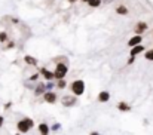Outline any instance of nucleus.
I'll return each instance as SVG.
<instances>
[{
    "instance_id": "nucleus-10",
    "label": "nucleus",
    "mask_w": 153,
    "mask_h": 135,
    "mask_svg": "<svg viewBox=\"0 0 153 135\" xmlns=\"http://www.w3.org/2000/svg\"><path fill=\"white\" fill-rule=\"evenodd\" d=\"M114 12L117 13V15H120V16H126V15H129V9L125 6V4H117L116 7H114Z\"/></svg>"
},
{
    "instance_id": "nucleus-24",
    "label": "nucleus",
    "mask_w": 153,
    "mask_h": 135,
    "mask_svg": "<svg viewBox=\"0 0 153 135\" xmlns=\"http://www.w3.org/2000/svg\"><path fill=\"white\" fill-rule=\"evenodd\" d=\"M59 128H61V125H59V123H55V125H52V126H51V132H56Z\"/></svg>"
},
{
    "instance_id": "nucleus-3",
    "label": "nucleus",
    "mask_w": 153,
    "mask_h": 135,
    "mask_svg": "<svg viewBox=\"0 0 153 135\" xmlns=\"http://www.w3.org/2000/svg\"><path fill=\"white\" fill-rule=\"evenodd\" d=\"M68 73V65L65 62H58L55 64V70H53V74H55V79L59 80V79H65Z\"/></svg>"
},
{
    "instance_id": "nucleus-7",
    "label": "nucleus",
    "mask_w": 153,
    "mask_h": 135,
    "mask_svg": "<svg viewBox=\"0 0 153 135\" xmlns=\"http://www.w3.org/2000/svg\"><path fill=\"white\" fill-rule=\"evenodd\" d=\"M143 36H140V34H134L129 40H128V46L129 47H134V46H137V45H141L143 43Z\"/></svg>"
},
{
    "instance_id": "nucleus-28",
    "label": "nucleus",
    "mask_w": 153,
    "mask_h": 135,
    "mask_svg": "<svg viewBox=\"0 0 153 135\" xmlns=\"http://www.w3.org/2000/svg\"><path fill=\"white\" fill-rule=\"evenodd\" d=\"M3 123H4V117H3V116H0V128L3 126Z\"/></svg>"
},
{
    "instance_id": "nucleus-29",
    "label": "nucleus",
    "mask_w": 153,
    "mask_h": 135,
    "mask_svg": "<svg viewBox=\"0 0 153 135\" xmlns=\"http://www.w3.org/2000/svg\"><path fill=\"white\" fill-rule=\"evenodd\" d=\"M67 1H68V3H71V4H73V3H77V1H80V0H67Z\"/></svg>"
},
{
    "instance_id": "nucleus-20",
    "label": "nucleus",
    "mask_w": 153,
    "mask_h": 135,
    "mask_svg": "<svg viewBox=\"0 0 153 135\" xmlns=\"http://www.w3.org/2000/svg\"><path fill=\"white\" fill-rule=\"evenodd\" d=\"M144 58H146L147 61H153V47L152 49H146V52H144Z\"/></svg>"
},
{
    "instance_id": "nucleus-8",
    "label": "nucleus",
    "mask_w": 153,
    "mask_h": 135,
    "mask_svg": "<svg viewBox=\"0 0 153 135\" xmlns=\"http://www.w3.org/2000/svg\"><path fill=\"white\" fill-rule=\"evenodd\" d=\"M144 52H146V47L141 43V45H137V46H134V47H131L129 55H131V56H138L140 53H144Z\"/></svg>"
},
{
    "instance_id": "nucleus-25",
    "label": "nucleus",
    "mask_w": 153,
    "mask_h": 135,
    "mask_svg": "<svg viewBox=\"0 0 153 135\" xmlns=\"http://www.w3.org/2000/svg\"><path fill=\"white\" fill-rule=\"evenodd\" d=\"M135 58H137V56H131V55H129V58H128V61H126V64H128V65H131V64H134V62H135Z\"/></svg>"
},
{
    "instance_id": "nucleus-18",
    "label": "nucleus",
    "mask_w": 153,
    "mask_h": 135,
    "mask_svg": "<svg viewBox=\"0 0 153 135\" xmlns=\"http://www.w3.org/2000/svg\"><path fill=\"white\" fill-rule=\"evenodd\" d=\"M55 86H56L58 89H65V88H67V82H65V79H59V80L55 83Z\"/></svg>"
},
{
    "instance_id": "nucleus-27",
    "label": "nucleus",
    "mask_w": 153,
    "mask_h": 135,
    "mask_svg": "<svg viewBox=\"0 0 153 135\" xmlns=\"http://www.w3.org/2000/svg\"><path fill=\"white\" fill-rule=\"evenodd\" d=\"M114 0H102V4H111Z\"/></svg>"
},
{
    "instance_id": "nucleus-14",
    "label": "nucleus",
    "mask_w": 153,
    "mask_h": 135,
    "mask_svg": "<svg viewBox=\"0 0 153 135\" xmlns=\"http://www.w3.org/2000/svg\"><path fill=\"white\" fill-rule=\"evenodd\" d=\"M117 110L119 111H129L131 105L128 102H125V101H120V102H117Z\"/></svg>"
},
{
    "instance_id": "nucleus-15",
    "label": "nucleus",
    "mask_w": 153,
    "mask_h": 135,
    "mask_svg": "<svg viewBox=\"0 0 153 135\" xmlns=\"http://www.w3.org/2000/svg\"><path fill=\"white\" fill-rule=\"evenodd\" d=\"M45 92H46L45 85H42V83H37V86L34 88V93H36V95H43Z\"/></svg>"
},
{
    "instance_id": "nucleus-26",
    "label": "nucleus",
    "mask_w": 153,
    "mask_h": 135,
    "mask_svg": "<svg viewBox=\"0 0 153 135\" xmlns=\"http://www.w3.org/2000/svg\"><path fill=\"white\" fill-rule=\"evenodd\" d=\"M10 21H12V24H19V19L18 18H10Z\"/></svg>"
},
{
    "instance_id": "nucleus-1",
    "label": "nucleus",
    "mask_w": 153,
    "mask_h": 135,
    "mask_svg": "<svg viewBox=\"0 0 153 135\" xmlns=\"http://www.w3.org/2000/svg\"><path fill=\"white\" fill-rule=\"evenodd\" d=\"M33 126H34V122H33L30 117H24V119H21V120L16 122V129H18V132H21V134H27Z\"/></svg>"
},
{
    "instance_id": "nucleus-13",
    "label": "nucleus",
    "mask_w": 153,
    "mask_h": 135,
    "mask_svg": "<svg viewBox=\"0 0 153 135\" xmlns=\"http://www.w3.org/2000/svg\"><path fill=\"white\" fill-rule=\"evenodd\" d=\"M97 99H98L100 102H107V101L110 99V92H108V90H101V92L98 93Z\"/></svg>"
},
{
    "instance_id": "nucleus-30",
    "label": "nucleus",
    "mask_w": 153,
    "mask_h": 135,
    "mask_svg": "<svg viewBox=\"0 0 153 135\" xmlns=\"http://www.w3.org/2000/svg\"><path fill=\"white\" fill-rule=\"evenodd\" d=\"M89 135H100V132H97V131H92Z\"/></svg>"
},
{
    "instance_id": "nucleus-32",
    "label": "nucleus",
    "mask_w": 153,
    "mask_h": 135,
    "mask_svg": "<svg viewBox=\"0 0 153 135\" xmlns=\"http://www.w3.org/2000/svg\"><path fill=\"white\" fill-rule=\"evenodd\" d=\"M15 135H22V134H21V132H18V134H15Z\"/></svg>"
},
{
    "instance_id": "nucleus-2",
    "label": "nucleus",
    "mask_w": 153,
    "mask_h": 135,
    "mask_svg": "<svg viewBox=\"0 0 153 135\" xmlns=\"http://www.w3.org/2000/svg\"><path fill=\"white\" fill-rule=\"evenodd\" d=\"M70 90H71V93L76 95V96L83 95V93H85V82L80 80V79L73 80V82L70 83Z\"/></svg>"
},
{
    "instance_id": "nucleus-16",
    "label": "nucleus",
    "mask_w": 153,
    "mask_h": 135,
    "mask_svg": "<svg viewBox=\"0 0 153 135\" xmlns=\"http://www.w3.org/2000/svg\"><path fill=\"white\" fill-rule=\"evenodd\" d=\"M86 4H88L89 7H92V9H97V7H100L102 4V0H89Z\"/></svg>"
},
{
    "instance_id": "nucleus-17",
    "label": "nucleus",
    "mask_w": 153,
    "mask_h": 135,
    "mask_svg": "<svg viewBox=\"0 0 153 135\" xmlns=\"http://www.w3.org/2000/svg\"><path fill=\"white\" fill-rule=\"evenodd\" d=\"M10 39H9V34H7V31H0V43L3 45V43H7Z\"/></svg>"
},
{
    "instance_id": "nucleus-6",
    "label": "nucleus",
    "mask_w": 153,
    "mask_h": 135,
    "mask_svg": "<svg viewBox=\"0 0 153 135\" xmlns=\"http://www.w3.org/2000/svg\"><path fill=\"white\" fill-rule=\"evenodd\" d=\"M43 99H45V102H48V104H55L56 99H58V95H56L55 92H52V90H46V92L43 93Z\"/></svg>"
},
{
    "instance_id": "nucleus-19",
    "label": "nucleus",
    "mask_w": 153,
    "mask_h": 135,
    "mask_svg": "<svg viewBox=\"0 0 153 135\" xmlns=\"http://www.w3.org/2000/svg\"><path fill=\"white\" fill-rule=\"evenodd\" d=\"M67 61H68V58L64 56V55H62V56H55V58L52 59V62H55V64H58V62H65V64H67Z\"/></svg>"
},
{
    "instance_id": "nucleus-23",
    "label": "nucleus",
    "mask_w": 153,
    "mask_h": 135,
    "mask_svg": "<svg viewBox=\"0 0 153 135\" xmlns=\"http://www.w3.org/2000/svg\"><path fill=\"white\" fill-rule=\"evenodd\" d=\"M39 76H40V73H34V74H31V76H30V82H36V80L39 79Z\"/></svg>"
},
{
    "instance_id": "nucleus-9",
    "label": "nucleus",
    "mask_w": 153,
    "mask_h": 135,
    "mask_svg": "<svg viewBox=\"0 0 153 135\" xmlns=\"http://www.w3.org/2000/svg\"><path fill=\"white\" fill-rule=\"evenodd\" d=\"M39 71H40V74H42V76L46 79V82H49V80H53V79H55V74H53V71L48 70L46 67H42Z\"/></svg>"
},
{
    "instance_id": "nucleus-4",
    "label": "nucleus",
    "mask_w": 153,
    "mask_h": 135,
    "mask_svg": "<svg viewBox=\"0 0 153 135\" xmlns=\"http://www.w3.org/2000/svg\"><path fill=\"white\" fill-rule=\"evenodd\" d=\"M147 30H149V24H147L146 21H138V22L134 25V34H140V36H143Z\"/></svg>"
},
{
    "instance_id": "nucleus-11",
    "label": "nucleus",
    "mask_w": 153,
    "mask_h": 135,
    "mask_svg": "<svg viewBox=\"0 0 153 135\" xmlns=\"http://www.w3.org/2000/svg\"><path fill=\"white\" fill-rule=\"evenodd\" d=\"M24 62L27 65H31V67H37V64H39L37 58H34L33 55H24Z\"/></svg>"
},
{
    "instance_id": "nucleus-5",
    "label": "nucleus",
    "mask_w": 153,
    "mask_h": 135,
    "mask_svg": "<svg viewBox=\"0 0 153 135\" xmlns=\"http://www.w3.org/2000/svg\"><path fill=\"white\" fill-rule=\"evenodd\" d=\"M76 102H77V96L74 95H64L62 98H61V104L64 105V107H73V105H76Z\"/></svg>"
},
{
    "instance_id": "nucleus-31",
    "label": "nucleus",
    "mask_w": 153,
    "mask_h": 135,
    "mask_svg": "<svg viewBox=\"0 0 153 135\" xmlns=\"http://www.w3.org/2000/svg\"><path fill=\"white\" fill-rule=\"evenodd\" d=\"M80 1H82V3H88L89 0H80Z\"/></svg>"
},
{
    "instance_id": "nucleus-12",
    "label": "nucleus",
    "mask_w": 153,
    "mask_h": 135,
    "mask_svg": "<svg viewBox=\"0 0 153 135\" xmlns=\"http://www.w3.org/2000/svg\"><path fill=\"white\" fill-rule=\"evenodd\" d=\"M37 129H39V134L40 135H49L51 132V126L48 125V123H39V126H37Z\"/></svg>"
},
{
    "instance_id": "nucleus-21",
    "label": "nucleus",
    "mask_w": 153,
    "mask_h": 135,
    "mask_svg": "<svg viewBox=\"0 0 153 135\" xmlns=\"http://www.w3.org/2000/svg\"><path fill=\"white\" fill-rule=\"evenodd\" d=\"M15 45H16L15 40H9V42L6 43V47H4V49H12V47H15Z\"/></svg>"
},
{
    "instance_id": "nucleus-22",
    "label": "nucleus",
    "mask_w": 153,
    "mask_h": 135,
    "mask_svg": "<svg viewBox=\"0 0 153 135\" xmlns=\"http://www.w3.org/2000/svg\"><path fill=\"white\" fill-rule=\"evenodd\" d=\"M53 86H55V83H52V80H49V82H46V83H45V88H46V90H51Z\"/></svg>"
}]
</instances>
